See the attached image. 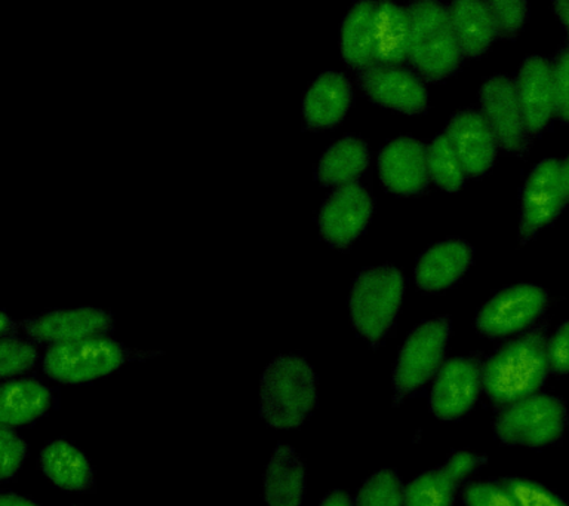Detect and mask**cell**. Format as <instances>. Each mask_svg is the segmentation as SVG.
I'll list each match as a JSON object with an SVG mask.
<instances>
[{"mask_svg": "<svg viewBox=\"0 0 569 506\" xmlns=\"http://www.w3.org/2000/svg\"><path fill=\"white\" fill-rule=\"evenodd\" d=\"M542 327L502 346L485 364L483 386L492 401L513 404L532 397L549 375V355Z\"/></svg>", "mask_w": 569, "mask_h": 506, "instance_id": "obj_1", "label": "cell"}, {"mask_svg": "<svg viewBox=\"0 0 569 506\" xmlns=\"http://www.w3.org/2000/svg\"><path fill=\"white\" fill-rule=\"evenodd\" d=\"M407 12L408 61L412 68L427 81H440L456 73L465 56L453 32L449 8L425 0L411 3Z\"/></svg>", "mask_w": 569, "mask_h": 506, "instance_id": "obj_2", "label": "cell"}, {"mask_svg": "<svg viewBox=\"0 0 569 506\" xmlns=\"http://www.w3.org/2000/svg\"><path fill=\"white\" fill-rule=\"evenodd\" d=\"M316 376L300 357L282 355L266 368L261 377L262 419L279 429L297 428L313 410Z\"/></svg>", "mask_w": 569, "mask_h": 506, "instance_id": "obj_3", "label": "cell"}, {"mask_svg": "<svg viewBox=\"0 0 569 506\" xmlns=\"http://www.w3.org/2000/svg\"><path fill=\"white\" fill-rule=\"evenodd\" d=\"M405 290L403 277L390 266L365 269L350 295L351 321L363 337L378 344L393 326Z\"/></svg>", "mask_w": 569, "mask_h": 506, "instance_id": "obj_4", "label": "cell"}, {"mask_svg": "<svg viewBox=\"0 0 569 506\" xmlns=\"http://www.w3.org/2000/svg\"><path fill=\"white\" fill-rule=\"evenodd\" d=\"M128 353L118 341L104 336L56 344L47 350L43 370L52 379L82 384L109 375L127 361Z\"/></svg>", "mask_w": 569, "mask_h": 506, "instance_id": "obj_5", "label": "cell"}, {"mask_svg": "<svg viewBox=\"0 0 569 506\" xmlns=\"http://www.w3.org/2000/svg\"><path fill=\"white\" fill-rule=\"evenodd\" d=\"M567 425V408L559 398L532 395L510 404L497 417V437L506 444L542 447L558 441Z\"/></svg>", "mask_w": 569, "mask_h": 506, "instance_id": "obj_6", "label": "cell"}, {"mask_svg": "<svg viewBox=\"0 0 569 506\" xmlns=\"http://www.w3.org/2000/svg\"><path fill=\"white\" fill-rule=\"evenodd\" d=\"M451 324L447 317L421 324L400 350L395 370V404L422 388L442 363Z\"/></svg>", "mask_w": 569, "mask_h": 506, "instance_id": "obj_7", "label": "cell"}, {"mask_svg": "<svg viewBox=\"0 0 569 506\" xmlns=\"http://www.w3.org/2000/svg\"><path fill=\"white\" fill-rule=\"evenodd\" d=\"M547 295L536 286L506 288L493 296L478 315V328L488 337H505L525 330L545 312Z\"/></svg>", "mask_w": 569, "mask_h": 506, "instance_id": "obj_8", "label": "cell"}, {"mask_svg": "<svg viewBox=\"0 0 569 506\" xmlns=\"http://www.w3.org/2000/svg\"><path fill=\"white\" fill-rule=\"evenodd\" d=\"M567 204L562 163L556 159L538 163L525 185L520 241H528L537 230L553 224Z\"/></svg>", "mask_w": 569, "mask_h": 506, "instance_id": "obj_9", "label": "cell"}, {"mask_svg": "<svg viewBox=\"0 0 569 506\" xmlns=\"http://www.w3.org/2000/svg\"><path fill=\"white\" fill-rule=\"evenodd\" d=\"M485 121L496 137L497 146L506 152L523 153L528 148V131L520 109L516 82L493 77L480 90Z\"/></svg>", "mask_w": 569, "mask_h": 506, "instance_id": "obj_10", "label": "cell"}, {"mask_svg": "<svg viewBox=\"0 0 569 506\" xmlns=\"http://www.w3.org/2000/svg\"><path fill=\"white\" fill-rule=\"evenodd\" d=\"M372 199L362 186H341L323 204L319 215L320 234L333 247H349L367 228Z\"/></svg>", "mask_w": 569, "mask_h": 506, "instance_id": "obj_11", "label": "cell"}, {"mask_svg": "<svg viewBox=\"0 0 569 506\" xmlns=\"http://www.w3.org/2000/svg\"><path fill=\"white\" fill-rule=\"evenodd\" d=\"M480 386H483V377L479 359H451L440 368L431 390V411L439 419H458L478 401Z\"/></svg>", "mask_w": 569, "mask_h": 506, "instance_id": "obj_12", "label": "cell"}, {"mask_svg": "<svg viewBox=\"0 0 569 506\" xmlns=\"http://www.w3.org/2000/svg\"><path fill=\"white\" fill-rule=\"evenodd\" d=\"M359 87L369 99L408 115L425 112L427 91L420 78L402 66L373 65L359 72Z\"/></svg>", "mask_w": 569, "mask_h": 506, "instance_id": "obj_13", "label": "cell"}, {"mask_svg": "<svg viewBox=\"0 0 569 506\" xmlns=\"http://www.w3.org/2000/svg\"><path fill=\"white\" fill-rule=\"evenodd\" d=\"M378 170L386 188L398 195L420 194L430 180L427 150L411 137L390 141L378 157Z\"/></svg>", "mask_w": 569, "mask_h": 506, "instance_id": "obj_14", "label": "cell"}, {"mask_svg": "<svg viewBox=\"0 0 569 506\" xmlns=\"http://www.w3.org/2000/svg\"><path fill=\"white\" fill-rule=\"evenodd\" d=\"M516 91L528 136H538L556 115L551 65L541 57H529L520 69Z\"/></svg>", "mask_w": 569, "mask_h": 506, "instance_id": "obj_15", "label": "cell"}, {"mask_svg": "<svg viewBox=\"0 0 569 506\" xmlns=\"http://www.w3.org/2000/svg\"><path fill=\"white\" fill-rule=\"evenodd\" d=\"M485 464V457L456 453L442 468L422 474L408 484L403 506H451L462 479Z\"/></svg>", "mask_w": 569, "mask_h": 506, "instance_id": "obj_16", "label": "cell"}, {"mask_svg": "<svg viewBox=\"0 0 569 506\" xmlns=\"http://www.w3.org/2000/svg\"><path fill=\"white\" fill-rule=\"evenodd\" d=\"M21 327L30 337L39 341L66 344L84 339V337L102 336L110 331L113 321L104 310L79 308L71 310H53L40 317L26 319Z\"/></svg>", "mask_w": 569, "mask_h": 506, "instance_id": "obj_17", "label": "cell"}, {"mask_svg": "<svg viewBox=\"0 0 569 506\" xmlns=\"http://www.w3.org/2000/svg\"><path fill=\"white\" fill-rule=\"evenodd\" d=\"M447 136L456 149L467 176L479 177L492 167L497 140L483 115L473 110L457 113L449 122Z\"/></svg>", "mask_w": 569, "mask_h": 506, "instance_id": "obj_18", "label": "cell"}, {"mask_svg": "<svg viewBox=\"0 0 569 506\" xmlns=\"http://www.w3.org/2000/svg\"><path fill=\"white\" fill-rule=\"evenodd\" d=\"M473 248L460 239L436 244L418 260L416 281L426 291L451 287L469 269Z\"/></svg>", "mask_w": 569, "mask_h": 506, "instance_id": "obj_19", "label": "cell"}, {"mask_svg": "<svg viewBox=\"0 0 569 506\" xmlns=\"http://www.w3.org/2000/svg\"><path fill=\"white\" fill-rule=\"evenodd\" d=\"M351 103V86L345 75L325 72L310 87L302 113L310 128H329L340 122Z\"/></svg>", "mask_w": 569, "mask_h": 506, "instance_id": "obj_20", "label": "cell"}, {"mask_svg": "<svg viewBox=\"0 0 569 506\" xmlns=\"http://www.w3.org/2000/svg\"><path fill=\"white\" fill-rule=\"evenodd\" d=\"M264 496L269 506H300L305 496V465L291 447L279 444L267 466Z\"/></svg>", "mask_w": 569, "mask_h": 506, "instance_id": "obj_21", "label": "cell"}, {"mask_svg": "<svg viewBox=\"0 0 569 506\" xmlns=\"http://www.w3.org/2000/svg\"><path fill=\"white\" fill-rule=\"evenodd\" d=\"M409 19L395 3H377L373 16V59L376 65L400 66L408 60Z\"/></svg>", "mask_w": 569, "mask_h": 506, "instance_id": "obj_22", "label": "cell"}, {"mask_svg": "<svg viewBox=\"0 0 569 506\" xmlns=\"http://www.w3.org/2000/svg\"><path fill=\"white\" fill-rule=\"evenodd\" d=\"M449 14L462 56L478 57L488 50L497 37L488 3L458 0L449 7Z\"/></svg>", "mask_w": 569, "mask_h": 506, "instance_id": "obj_23", "label": "cell"}, {"mask_svg": "<svg viewBox=\"0 0 569 506\" xmlns=\"http://www.w3.org/2000/svg\"><path fill=\"white\" fill-rule=\"evenodd\" d=\"M377 3L358 2L342 21L341 56L350 68L362 70L376 65L373 59V16Z\"/></svg>", "mask_w": 569, "mask_h": 506, "instance_id": "obj_24", "label": "cell"}, {"mask_svg": "<svg viewBox=\"0 0 569 506\" xmlns=\"http://www.w3.org/2000/svg\"><path fill=\"white\" fill-rule=\"evenodd\" d=\"M52 403V393L34 379L8 381L2 386L0 417L3 426L30 424L47 413Z\"/></svg>", "mask_w": 569, "mask_h": 506, "instance_id": "obj_25", "label": "cell"}, {"mask_svg": "<svg viewBox=\"0 0 569 506\" xmlns=\"http://www.w3.org/2000/svg\"><path fill=\"white\" fill-rule=\"evenodd\" d=\"M40 465L53 484L67 490H87L92 486L91 465L70 443L49 444L40 455Z\"/></svg>", "mask_w": 569, "mask_h": 506, "instance_id": "obj_26", "label": "cell"}, {"mask_svg": "<svg viewBox=\"0 0 569 506\" xmlns=\"http://www.w3.org/2000/svg\"><path fill=\"white\" fill-rule=\"evenodd\" d=\"M369 162L367 145L356 137H346L325 152L318 167V179L325 186L353 183Z\"/></svg>", "mask_w": 569, "mask_h": 506, "instance_id": "obj_27", "label": "cell"}, {"mask_svg": "<svg viewBox=\"0 0 569 506\" xmlns=\"http://www.w3.org/2000/svg\"><path fill=\"white\" fill-rule=\"evenodd\" d=\"M427 167H429L430 179L447 192H456L465 185L467 176L465 167L447 132L436 137L433 143L427 149Z\"/></svg>", "mask_w": 569, "mask_h": 506, "instance_id": "obj_28", "label": "cell"}, {"mask_svg": "<svg viewBox=\"0 0 569 506\" xmlns=\"http://www.w3.org/2000/svg\"><path fill=\"white\" fill-rule=\"evenodd\" d=\"M356 506H403V490L393 470H380L360 488Z\"/></svg>", "mask_w": 569, "mask_h": 506, "instance_id": "obj_29", "label": "cell"}, {"mask_svg": "<svg viewBox=\"0 0 569 506\" xmlns=\"http://www.w3.org/2000/svg\"><path fill=\"white\" fill-rule=\"evenodd\" d=\"M491 11L497 37L515 38L528 17V3L516 0H493L487 2Z\"/></svg>", "mask_w": 569, "mask_h": 506, "instance_id": "obj_30", "label": "cell"}, {"mask_svg": "<svg viewBox=\"0 0 569 506\" xmlns=\"http://www.w3.org/2000/svg\"><path fill=\"white\" fill-rule=\"evenodd\" d=\"M38 358L34 346L16 337H3L0 344V373L2 377L18 375L29 370Z\"/></svg>", "mask_w": 569, "mask_h": 506, "instance_id": "obj_31", "label": "cell"}, {"mask_svg": "<svg viewBox=\"0 0 569 506\" xmlns=\"http://www.w3.org/2000/svg\"><path fill=\"white\" fill-rule=\"evenodd\" d=\"M515 497L519 506H567L553 493L540 486V484L528 482L522 478H509L501 483Z\"/></svg>", "mask_w": 569, "mask_h": 506, "instance_id": "obj_32", "label": "cell"}, {"mask_svg": "<svg viewBox=\"0 0 569 506\" xmlns=\"http://www.w3.org/2000/svg\"><path fill=\"white\" fill-rule=\"evenodd\" d=\"M553 73L556 117L569 123V46L563 47L551 66Z\"/></svg>", "mask_w": 569, "mask_h": 506, "instance_id": "obj_33", "label": "cell"}, {"mask_svg": "<svg viewBox=\"0 0 569 506\" xmlns=\"http://www.w3.org/2000/svg\"><path fill=\"white\" fill-rule=\"evenodd\" d=\"M467 506H519L502 484L473 483L466 487Z\"/></svg>", "mask_w": 569, "mask_h": 506, "instance_id": "obj_34", "label": "cell"}, {"mask_svg": "<svg viewBox=\"0 0 569 506\" xmlns=\"http://www.w3.org/2000/svg\"><path fill=\"white\" fill-rule=\"evenodd\" d=\"M2 478L7 479L17 473L24 460L27 444L8 426H2Z\"/></svg>", "mask_w": 569, "mask_h": 506, "instance_id": "obj_35", "label": "cell"}, {"mask_svg": "<svg viewBox=\"0 0 569 506\" xmlns=\"http://www.w3.org/2000/svg\"><path fill=\"white\" fill-rule=\"evenodd\" d=\"M551 370L568 375L569 373V321L559 328L553 339L547 345Z\"/></svg>", "mask_w": 569, "mask_h": 506, "instance_id": "obj_36", "label": "cell"}, {"mask_svg": "<svg viewBox=\"0 0 569 506\" xmlns=\"http://www.w3.org/2000/svg\"><path fill=\"white\" fill-rule=\"evenodd\" d=\"M320 506H353V502H351L350 496L346 495V493L332 492L325 497Z\"/></svg>", "mask_w": 569, "mask_h": 506, "instance_id": "obj_37", "label": "cell"}, {"mask_svg": "<svg viewBox=\"0 0 569 506\" xmlns=\"http://www.w3.org/2000/svg\"><path fill=\"white\" fill-rule=\"evenodd\" d=\"M0 506H39L33 502L24 499V497L13 495V493H4L0 499Z\"/></svg>", "mask_w": 569, "mask_h": 506, "instance_id": "obj_38", "label": "cell"}, {"mask_svg": "<svg viewBox=\"0 0 569 506\" xmlns=\"http://www.w3.org/2000/svg\"><path fill=\"white\" fill-rule=\"evenodd\" d=\"M555 11L560 21H562L563 28L567 30L569 37V2H556Z\"/></svg>", "mask_w": 569, "mask_h": 506, "instance_id": "obj_39", "label": "cell"}, {"mask_svg": "<svg viewBox=\"0 0 569 506\" xmlns=\"http://www.w3.org/2000/svg\"><path fill=\"white\" fill-rule=\"evenodd\" d=\"M0 330H2V335L4 337H12L17 331L16 324H13V321H11V319H9L8 315L4 312L2 314V327H0Z\"/></svg>", "mask_w": 569, "mask_h": 506, "instance_id": "obj_40", "label": "cell"}, {"mask_svg": "<svg viewBox=\"0 0 569 506\" xmlns=\"http://www.w3.org/2000/svg\"><path fill=\"white\" fill-rule=\"evenodd\" d=\"M562 179H563V186H565V192H567V198L569 202V157L567 158V161L562 163Z\"/></svg>", "mask_w": 569, "mask_h": 506, "instance_id": "obj_41", "label": "cell"}]
</instances>
